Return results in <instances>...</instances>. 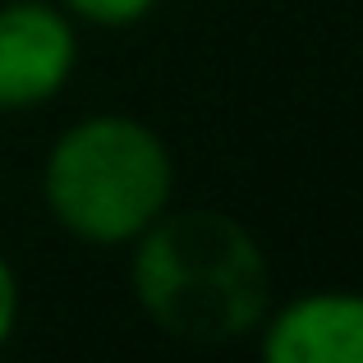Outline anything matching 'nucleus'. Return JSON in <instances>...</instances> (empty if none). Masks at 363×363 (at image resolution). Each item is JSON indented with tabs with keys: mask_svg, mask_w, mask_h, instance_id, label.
I'll list each match as a JSON object with an SVG mask.
<instances>
[{
	"mask_svg": "<svg viewBox=\"0 0 363 363\" xmlns=\"http://www.w3.org/2000/svg\"><path fill=\"white\" fill-rule=\"evenodd\" d=\"M133 294L179 340H235L272 313V272L235 216L166 207L133 240Z\"/></svg>",
	"mask_w": 363,
	"mask_h": 363,
	"instance_id": "obj_1",
	"label": "nucleus"
},
{
	"mask_svg": "<svg viewBox=\"0 0 363 363\" xmlns=\"http://www.w3.org/2000/svg\"><path fill=\"white\" fill-rule=\"evenodd\" d=\"M42 189L69 235L88 244H133L170 207L175 166L147 124L92 116L55 138Z\"/></svg>",
	"mask_w": 363,
	"mask_h": 363,
	"instance_id": "obj_2",
	"label": "nucleus"
},
{
	"mask_svg": "<svg viewBox=\"0 0 363 363\" xmlns=\"http://www.w3.org/2000/svg\"><path fill=\"white\" fill-rule=\"evenodd\" d=\"M262 354L272 363H363V294H299L262 318Z\"/></svg>",
	"mask_w": 363,
	"mask_h": 363,
	"instance_id": "obj_4",
	"label": "nucleus"
},
{
	"mask_svg": "<svg viewBox=\"0 0 363 363\" xmlns=\"http://www.w3.org/2000/svg\"><path fill=\"white\" fill-rule=\"evenodd\" d=\"M69 18L42 0H9L0 5V111L37 106L55 97L74 74Z\"/></svg>",
	"mask_w": 363,
	"mask_h": 363,
	"instance_id": "obj_3",
	"label": "nucleus"
},
{
	"mask_svg": "<svg viewBox=\"0 0 363 363\" xmlns=\"http://www.w3.org/2000/svg\"><path fill=\"white\" fill-rule=\"evenodd\" d=\"M65 5H69L79 18H88V23L120 28V23H133V18H143L152 5H157V0H65Z\"/></svg>",
	"mask_w": 363,
	"mask_h": 363,
	"instance_id": "obj_5",
	"label": "nucleus"
},
{
	"mask_svg": "<svg viewBox=\"0 0 363 363\" xmlns=\"http://www.w3.org/2000/svg\"><path fill=\"white\" fill-rule=\"evenodd\" d=\"M14 318H18V281H14V267L0 253V345H5L9 331H14Z\"/></svg>",
	"mask_w": 363,
	"mask_h": 363,
	"instance_id": "obj_6",
	"label": "nucleus"
}]
</instances>
